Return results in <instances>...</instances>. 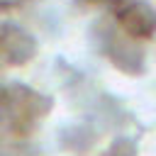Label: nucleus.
Listing matches in <instances>:
<instances>
[]
</instances>
